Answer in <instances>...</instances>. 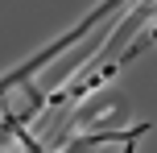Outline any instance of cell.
<instances>
[{
	"instance_id": "obj_1",
	"label": "cell",
	"mask_w": 157,
	"mask_h": 153,
	"mask_svg": "<svg viewBox=\"0 0 157 153\" xmlns=\"http://www.w3.org/2000/svg\"><path fill=\"white\" fill-rule=\"evenodd\" d=\"M4 128L13 132V137L21 141V145L29 149V153H46V145H41V141H33V137H29V128H21V120H17L13 112H4Z\"/></svg>"
}]
</instances>
